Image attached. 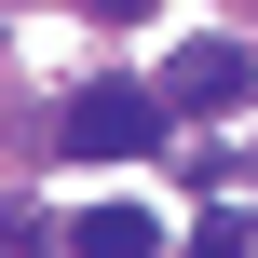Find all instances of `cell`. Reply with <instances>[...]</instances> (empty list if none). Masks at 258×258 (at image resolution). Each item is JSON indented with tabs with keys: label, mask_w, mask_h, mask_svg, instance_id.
<instances>
[{
	"label": "cell",
	"mask_w": 258,
	"mask_h": 258,
	"mask_svg": "<svg viewBox=\"0 0 258 258\" xmlns=\"http://www.w3.org/2000/svg\"><path fill=\"white\" fill-rule=\"evenodd\" d=\"M54 150H82V163L163 150V109H150V82H82V95H68V122H54Z\"/></svg>",
	"instance_id": "1"
},
{
	"label": "cell",
	"mask_w": 258,
	"mask_h": 258,
	"mask_svg": "<svg viewBox=\"0 0 258 258\" xmlns=\"http://www.w3.org/2000/svg\"><path fill=\"white\" fill-rule=\"evenodd\" d=\"M245 95H258V54H245V41H190V54L150 82L163 122H218V109H245Z\"/></svg>",
	"instance_id": "2"
},
{
	"label": "cell",
	"mask_w": 258,
	"mask_h": 258,
	"mask_svg": "<svg viewBox=\"0 0 258 258\" xmlns=\"http://www.w3.org/2000/svg\"><path fill=\"white\" fill-rule=\"evenodd\" d=\"M82 14H109V27H122V14H150V0H82Z\"/></svg>",
	"instance_id": "5"
},
{
	"label": "cell",
	"mask_w": 258,
	"mask_h": 258,
	"mask_svg": "<svg viewBox=\"0 0 258 258\" xmlns=\"http://www.w3.org/2000/svg\"><path fill=\"white\" fill-rule=\"evenodd\" d=\"M150 245H163V231H150L136 204H95V218L68 231V258H150Z\"/></svg>",
	"instance_id": "3"
},
{
	"label": "cell",
	"mask_w": 258,
	"mask_h": 258,
	"mask_svg": "<svg viewBox=\"0 0 258 258\" xmlns=\"http://www.w3.org/2000/svg\"><path fill=\"white\" fill-rule=\"evenodd\" d=\"M190 258H258V231H245V218H231V204H218V218L190 231Z\"/></svg>",
	"instance_id": "4"
}]
</instances>
